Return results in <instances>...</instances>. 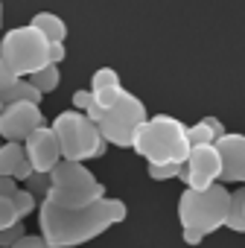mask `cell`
I'll return each instance as SVG.
<instances>
[{"label":"cell","instance_id":"cell-2","mask_svg":"<svg viewBox=\"0 0 245 248\" xmlns=\"http://www.w3.org/2000/svg\"><path fill=\"white\" fill-rule=\"evenodd\" d=\"M132 149L146 158V164H184L190 143H187V126L169 114L146 117L135 129Z\"/></svg>","mask_w":245,"mask_h":248},{"label":"cell","instance_id":"cell-18","mask_svg":"<svg viewBox=\"0 0 245 248\" xmlns=\"http://www.w3.org/2000/svg\"><path fill=\"white\" fill-rule=\"evenodd\" d=\"M12 204H15L18 216L24 219V216H30V213L35 210V204H38V202H35V196H32V193H30L27 187H24V190L18 187V190H15V196H12Z\"/></svg>","mask_w":245,"mask_h":248},{"label":"cell","instance_id":"cell-30","mask_svg":"<svg viewBox=\"0 0 245 248\" xmlns=\"http://www.w3.org/2000/svg\"><path fill=\"white\" fill-rule=\"evenodd\" d=\"M201 123H204V126H207V129H210V132H213L216 138H222V135H225V126H222V123H219L216 117H204Z\"/></svg>","mask_w":245,"mask_h":248},{"label":"cell","instance_id":"cell-31","mask_svg":"<svg viewBox=\"0 0 245 248\" xmlns=\"http://www.w3.org/2000/svg\"><path fill=\"white\" fill-rule=\"evenodd\" d=\"M201 239H204V233H199V231H187V228H184V242H187V245H201Z\"/></svg>","mask_w":245,"mask_h":248},{"label":"cell","instance_id":"cell-23","mask_svg":"<svg viewBox=\"0 0 245 248\" xmlns=\"http://www.w3.org/2000/svg\"><path fill=\"white\" fill-rule=\"evenodd\" d=\"M15 222H21V216H18L15 204H12V199L0 196V231L9 228V225H15Z\"/></svg>","mask_w":245,"mask_h":248},{"label":"cell","instance_id":"cell-26","mask_svg":"<svg viewBox=\"0 0 245 248\" xmlns=\"http://www.w3.org/2000/svg\"><path fill=\"white\" fill-rule=\"evenodd\" d=\"M64 56H67V50H64V41H50V50H47V59H50V64H61V62H64Z\"/></svg>","mask_w":245,"mask_h":248},{"label":"cell","instance_id":"cell-27","mask_svg":"<svg viewBox=\"0 0 245 248\" xmlns=\"http://www.w3.org/2000/svg\"><path fill=\"white\" fill-rule=\"evenodd\" d=\"M91 102H93V93H91V91H76V93H73V108H76V111L85 114V111L91 108Z\"/></svg>","mask_w":245,"mask_h":248},{"label":"cell","instance_id":"cell-28","mask_svg":"<svg viewBox=\"0 0 245 248\" xmlns=\"http://www.w3.org/2000/svg\"><path fill=\"white\" fill-rule=\"evenodd\" d=\"M15 79H18V76H15V70H12V67L3 62V59H0V91H3V88H9Z\"/></svg>","mask_w":245,"mask_h":248},{"label":"cell","instance_id":"cell-11","mask_svg":"<svg viewBox=\"0 0 245 248\" xmlns=\"http://www.w3.org/2000/svg\"><path fill=\"white\" fill-rule=\"evenodd\" d=\"M24 155H27L32 172H50L61 161V152H59L53 129L50 126H38L35 132H30L27 140H24Z\"/></svg>","mask_w":245,"mask_h":248},{"label":"cell","instance_id":"cell-33","mask_svg":"<svg viewBox=\"0 0 245 248\" xmlns=\"http://www.w3.org/2000/svg\"><path fill=\"white\" fill-rule=\"evenodd\" d=\"M0 111H3V99H0Z\"/></svg>","mask_w":245,"mask_h":248},{"label":"cell","instance_id":"cell-10","mask_svg":"<svg viewBox=\"0 0 245 248\" xmlns=\"http://www.w3.org/2000/svg\"><path fill=\"white\" fill-rule=\"evenodd\" d=\"M216 152L222 161L219 184H245V135H222L216 138Z\"/></svg>","mask_w":245,"mask_h":248},{"label":"cell","instance_id":"cell-5","mask_svg":"<svg viewBox=\"0 0 245 248\" xmlns=\"http://www.w3.org/2000/svg\"><path fill=\"white\" fill-rule=\"evenodd\" d=\"M53 135L59 143V152L64 161H91V158H102L105 155V140L96 129V123L88 120L82 111H61L53 120Z\"/></svg>","mask_w":245,"mask_h":248},{"label":"cell","instance_id":"cell-32","mask_svg":"<svg viewBox=\"0 0 245 248\" xmlns=\"http://www.w3.org/2000/svg\"><path fill=\"white\" fill-rule=\"evenodd\" d=\"M0 24H3V3H0Z\"/></svg>","mask_w":245,"mask_h":248},{"label":"cell","instance_id":"cell-9","mask_svg":"<svg viewBox=\"0 0 245 248\" xmlns=\"http://www.w3.org/2000/svg\"><path fill=\"white\" fill-rule=\"evenodd\" d=\"M38 126H44V114H41V105L35 102H9L0 111V138L3 140L21 143Z\"/></svg>","mask_w":245,"mask_h":248},{"label":"cell","instance_id":"cell-6","mask_svg":"<svg viewBox=\"0 0 245 248\" xmlns=\"http://www.w3.org/2000/svg\"><path fill=\"white\" fill-rule=\"evenodd\" d=\"M47 50H50V41L32 24L9 30L3 35V41H0V59H3L15 70V76H21V79H27L30 73L41 70L44 64H50Z\"/></svg>","mask_w":245,"mask_h":248},{"label":"cell","instance_id":"cell-19","mask_svg":"<svg viewBox=\"0 0 245 248\" xmlns=\"http://www.w3.org/2000/svg\"><path fill=\"white\" fill-rule=\"evenodd\" d=\"M187 143L190 146H201V143H216V135L204 126V123H196V126L187 129Z\"/></svg>","mask_w":245,"mask_h":248},{"label":"cell","instance_id":"cell-22","mask_svg":"<svg viewBox=\"0 0 245 248\" xmlns=\"http://www.w3.org/2000/svg\"><path fill=\"white\" fill-rule=\"evenodd\" d=\"M24 181H27V190H30L32 196H41V199H44V193H47V187H50V175H47V172H30Z\"/></svg>","mask_w":245,"mask_h":248},{"label":"cell","instance_id":"cell-12","mask_svg":"<svg viewBox=\"0 0 245 248\" xmlns=\"http://www.w3.org/2000/svg\"><path fill=\"white\" fill-rule=\"evenodd\" d=\"M30 172H32V167H30L21 143H15V140L0 143V175H9L15 181H24Z\"/></svg>","mask_w":245,"mask_h":248},{"label":"cell","instance_id":"cell-13","mask_svg":"<svg viewBox=\"0 0 245 248\" xmlns=\"http://www.w3.org/2000/svg\"><path fill=\"white\" fill-rule=\"evenodd\" d=\"M41 91L30 82V79H15L9 88H3L0 91V99H3V105H9V102H35V105H41Z\"/></svg>","mask_w":245,"mask_h":248},{"label":"cell","instance_id":"cell-15","mask_svg":"<svg viewBox=\"0 0 245 248\" xmlns=\"http://www.w3.org/2000/svg\"><path fill=\"white\" fill-rule=\"evenodd\" d=\"M225 228H230V231H236V233H245V184H239V187L230 193Z\"/></svg>","mask_w":245,"mask_h":248},{"label":"cell","instance_id":"cell-20","mask_svg":"<svg viewBox=\"0 0 245 248\" xmlns=\"http://www.w3.org/2000/svg\"><path fill=\"white\" fill-rule=\"evenodd\" d=\"M91 93H93V102H96L99 108H108V105H114V102H117V96L122 93V85H111V88H93Z\"/></svg>","mask_w":245,"mask_h":248},{"label":"cell","instance_id":"cell-3","mask_svg":"<svg viewBox=\"0 0 245 248\" xmlns=\"http://www.w3.org/2000/svg\"><path fill=\"white\" fill-rule=\"evenodd\" d=\"M47 175H50V187H47L44 199H50L53 204L82 207V204H91V202L105 196L102 181H96V175L82 161H64L61 158Z\"/></svg>","mask_w":245,"mask_h":248},{"label":"cell","instance_id":"cell-24","mask_svg":"<svg viewBox=\"0 0 245 248\" xmlns=\"http://www.w3.org/2000/svg\"><path fill=\"white\" fill-rule=\"evenodd\" d=\"M27 231H24V225L21 222H15V225H9V228H3L0 231V248H12L15 245V239H21Z\"/></svg>","mask_w":245,"mask_h":248},{"label":"cell","instance_id":"cell-17","mask_svg":"<svg viewBox=\"0 0 245 248\" xmlns=\"http://www.w3.org/2000/svg\"><path fill=\"white\" fill-rule=\"evenodd\" d=\"M146 172H149V178H155V181H172V178L181 175V164H149Z\"/></svg>","mask_w":245,"mask_h":248},{"label":"cell","instance_id":"cell-29","mask_svg":"<svg viewBox=\"0 0 245 248\" xmlns=\"http://www.w3.org/2000/svg\"><path fill=\"white\" fill-rule=\"evenodd\" d=\"M15 190H18V181H15V178H9V175H0V196L12 199V196H15Z\"/></svg>","mask_w":245,"mask_h":248},{"label":"cell","instance_id":"cell-8","mask_svg":"<svg viewBox=\"0 0 245 248\" xmlns=\"http://www.w3.org/2000/svg\"><path fill=\"white\" fill-rule=\"evenodd\" d=\"M219 170H222V161H219L216 143H201V146H190L178 178L190 190H207L213 181H219Z\"/></svg>","mask_w":245,"mask_h":248},{"label":"cell","instance_id":"cell-14","mask_svg":"<svg viewBox=\"0 0 245 248\" xmlns=\"http://www.w3.org/2000/svg\"><path fill=\"white\" fill-rule=\"evenodd\" d=\"M32 27H35L47 41H64V38H67V24H64L59 15H53V12H38V15L32 18Z\"/></svg>","mask_w":245,"mask_h":248},{"label":"cell","instance_id":"cell-16","mask_svg":"<svg viewBox=\"0 0 245 248\" xmlns=\"http://www.w3.org/2000/svg\"><path fill=\"white\" fill-rule=\"evenodd\" d=\"M27 79H30L41 93H50V91H56V88H59V64H44L41 70L30 73Z\"/></svg>","mask_w":245,"mask_h":248},{"label":"cell","instance_id":"cell-1","mask_svg":"<svg viewBox=\"0 0 245 248\" xmlns=\"http://www.w3.org/2000/svg\"><path fill=\"white\" fill-rule=\"evenodd\" d=\"M126 213H129L126 202L108 199V196L91 204H82V207H61V204H53L50 199H41L38 228L50 248H76V245L96 239L111 225L122 222Z\"/></svg>","mask_w":245,"mask_h":248},{"label":"cell","instance_id":"cell-4","mask_svg":"<svg viewBox=\"0 0 245 248\" xmlns=\"http://www.w3.org/2000/svg\"><path fill=\"white\" fill-rule=\"evenodd\" d=\"M228 202H230V190L225 184L213 181L207 190H190V187H184V193L178 199L181 228L199 231L204 236L213 233V231H219V228H225Z\"/></svg>","mask_w":245,"mask_h":248},{"label":"cell","instance_id":"cell-7","mask_svg":"<svg viewBox=\"0 0 245 248\" xmlns=\"http://www.w3.org/2000/svg\"><path fill=\"white\" fill-rule=\"evenodd\" d=\"M149 117L143 99H138L135 93H129L122 88V93L117 96L114 105L102 108V117L96 120V129L102 135L105 143H114L120 149H129L132 146V138H135V129Z\"/></svg>","mask_w":245,"mask_h":248},{"label":"cell","instance_id":"cell-21","mask_svg":"<svg viewBox=\"0 0 245 248\" xmlns=\"http://www.w3.org/2000/svg\"><path fill=\"white\" fill-rule=\"evenodd\" d=\"M111 85H120V76L114 67H99L93 76H91V91L93 88H111Z\"/></svg>","mask_w":245,"mask_h":248},{"label":"cell","instance_id":"cell-25","mask_svg":"<svg viewBox=\"0 0 245 248\" xmlns=\"http://www.w3.org/2000/svg\"><path fill=\"white\" fill-rule=\"evenodd\" d=\"M12 248H50V245L44 242V236H41V233H38V236H35V233H24L21 239H15V245H12Z\"/></svg>","mask_w":245,"mask_h":248}]
</instances>
